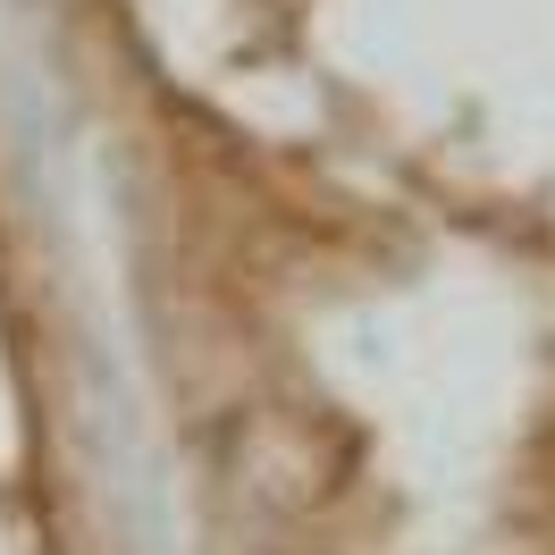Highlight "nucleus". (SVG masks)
Instances as JSON below:
<instances>
[{"instance_id": "1", "label": "nucleus", "mask_w": 555, "mask_h": 555, "mask_svg": "<svg viewBox=\"0 0 555 555\" xmlns=\"http://www.w3.org/2000/svg\"><path fill=\"white\" fill-rule=\"evenodd\" d=\"M203 463L219 514L244 521L253 539H270V530L328 514L353 488V429L337 413H312V404L244 396L236 413H219L203 429Z\"/></svg>"}, {"instance_id": "2", "label": "nucleus", "mask_w": 555, "mask_h": 555, "mask_svg": "<svg viewBox=\"0 0 555 555\" xmlns=\"http://www.w3.org/2000/svg\"><path fill=\"white\" fill-rule=\"evenodd\" d=\"M236 555H286V547H278V539H244Z\"/></svg>"}]
</instances>
